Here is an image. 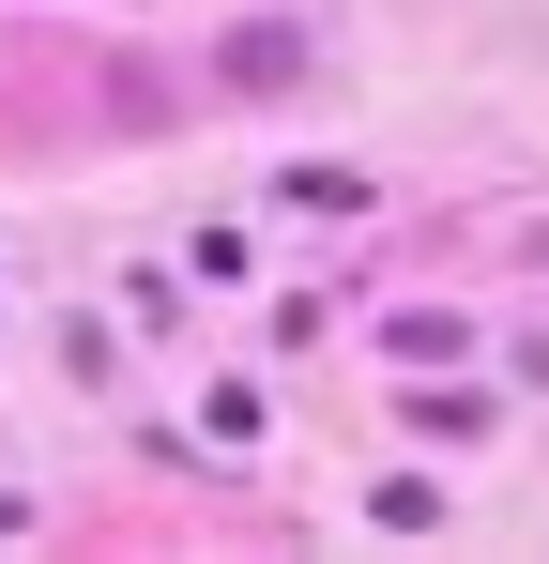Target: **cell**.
<instances>
[{"label": "cell", "instance_id": "cell-1", "mask_svg": "<svg viewBox=\"0 0 549 564\" xmlns=\"http://www.w3.org/2000/svg\"><path fill=\"white\" fill-rule=\"evenodd\" d=\"M290 77H305V31L290 15H245L229 31V93H290Z\"/></svg>", "mask_w": 549, "mask_h": 564}]
</instances>
